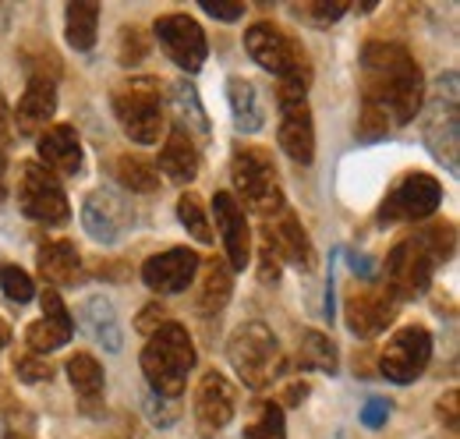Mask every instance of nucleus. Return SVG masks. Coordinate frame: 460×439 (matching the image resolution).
<instances>
[{"mask_svg": "<svg viewBox=\"0 0 460 439\" xmlns=\"http://www.w3.org/2000/svg\"><path fill=\"white\" fill-rule=\"evenodd\" d=\"M425 78L401 43H368L361 50V103L379 107L390 124H407L421 110Z\"/></svg>", "mask_w": 460, "mask_h": 439, "instance_id": "1", "label": "nucleus"}, {"mask_svg": "<svg viewBox=\"0 0 460 439\" xmlns=\"http://www.w3.org/2000/svg\"><path fill=\"white\" fill-rule=\"evenodd\" d=\"M457 248V230L454 223H432V227H421L418 234L403 237L401 245L386 255V283L383 291L394 298V301H411L418 298L429 280L436 273L439 263H447Z\"/></svg>", "mask_w": 460, "mask_h": 439, "instance_id": "2", "label": "nucleus"}, {"mask_svg": "<svg viewBox=\"0 0 460 439\" xmlns=\"http://www.w3.org/2000/svg\"><path fill=\"white\" fill-rule=\"evenodd\" d=\"M191 365H195V344L181 323H164L149 333V344L142 351V372L156 397L177 400L184 393Z\"/></svg>", "mask_w": 460, "mask_h": 439, "instance_id": "3", "label": "nucleus"}, {"mask_svg": "<svg viewBox=\"0 0 460 439\" xmlns=\"http://www.w3.org/2000/svg\"><path fill=\"white\" fill-rule=\"evenodd\" d=\"M244 50L252 54V60L266 71H273L280 78V85H294V89H305L312 85V64L301 50L297 40H290L288 32H280L277 25L270 22H259L244 32Z\"/></svg>", "mask_w": 460, "mask_h": 439, "instance_id": "4", "label": "nucleus"}, {"mask_svg": "<svg viewBox=\"0 0 460 439\" xmlns=\"http://www.w3.org/2000/svg\"><path fill=\"white\" fill-rule=\"evenodd\" d=\"M120 128L131 142H156L164 131V89L156 78H128L120 82L111 96Z\"/></svg>", "mask_w": 460, "mask_h": 439, "instance_id": "5", "label": "nucleus"}, {"mask_svg": "<svg viewBox=\"0 0 460 439\" xmlns=\"http://www.w3.org/2000/svg\"><path fill=\"white\" fill-rule=\"evenodd\" d=\"M230 365L252 390H266L280 372V340L266 323H244L227 344Z\"/></svg>", "mask_w": 460, "mask_h": 439, "instance_id": "6", "label": "nucleus"}, {"mask_svg": "<svg viewBox=\"0 0 460 439\" xmlns=\"http://www.w3.org/2000/svg\"><path fill=\"white\" fill-rule=\"evenodd\" d=\"M230 177L237 195L244 199V206L255 217H277L284 210V184L277 177L273 157L262 149H237L234 164H230Z\"/></svg>", "mask_w": 460, "mask_h": 439, "instance_id": "7", "label": "nucleus"}, {"mask_svg": "<svg viewBox=\"0 0 460 439\" xmlns=\"http://www.w3.org/2000/svg\"><path fill=\"white\" fill-rule=\"evenodd\" d=\"M18 206L29 220H40V223H67L71 217V206H67V195L60 188V181L40 164H22V177H18Z\"/></svg>", "mask_w": 460, "mask_h": 439, "instance_id": "8", "label": "nucleus"}, {"mask_svg": "<svg viewBox=\"0 0 460 439\" xmlns=\"http://www.w3.org/2000/svg\"><path fill=\"white\" fill-rule=\"evenodd\" d=\"M432 358V333L425 327H403L379 354V372L390 383H414Z\"/></svg>", "mask_w": 460, "mask_h": 439, "instance_id": "9", "label": "nucleus"}, {"mask_svg": "<svg viewBox=\"0 0 460 439\" xmlns=\"http://www.w3.org/2000/svg\"><path fill=\"white\" fill-rule=\"evenodd\" d=\"M443 202V184L429 174H407L403 181L394 184V192L386 195L379 220L386 223H414V220L432 217Z\"/></svg>", "mask_w": 460, "mask_h": 439, "instance_id": "10", "label": "nucleus"}, {"mask_svg": "<svg viewBox=\"0 0 460 439\" xmlns=\"http://www.w3.org/2000/svg\"><path fill=\"white\" fill-rule=\"evenodd\" d=\"M425 142L432 149L436 160L447 166H457V75L450 71L447 78H439V93L429 107V121H425Z\"/></svg>", "mask_w": 460, "mask_h": 439, "instance_id": "11", "label": "nucleus"}, {"mask_svg": "<svg viewBox=\"0 0 460 439\" xmlns=\"http://www.w3.org/2000/svg\"><path fill=\"white\" fill-rule=\"evenodd\" d=\"M280 100V146L294 164H312L315 157V128H312V110L305 100V89L280 85L277 89Z\"/></svg>", "mask_w": 460, "mask_h": 439, "instance_id": "12", "label": "nucleus"}, {"mask_svg": "<svg viewBox=\"0 0 460 439\" xmlns=\"http://www.w3.org/2000/svg\"><path fill=\"white\" fill-rule=\"evenodd\" d=\"M153 29H156L160 47L167 50V57L181 71H188V75L202 71V64H206V32H202V25L195 18L173 11V14L156 18Z\"/></svg>", "mask_w": 460, "mask_h": 439, "instance_id": "13", "label": "nucleus"}, {"mask_svg": "<svg viewBox=\"0 0 460 439\" xmlns=\"http://www.w3.org/2000/svg\"><path fill=\"white\" fill-rule=\"evenodd\" d=\"M191 415L199 426V436L213 439L224 433L234 418V386L220 372H206L195 386V400H191Z\"/></svg>", "mask_w": 460, "mask_h": 439, "instance_id": "14", "label": "nucleus"}, {"mask_svg": "<svg viewBox=\"0 0 460 439\" xmlns=\"http://www.w3.org/2000/svg\"><path fill=\"white\" fill-rule=\"evenodd\" d=\"M344 312H347V329L354 336L368 340V336H379L383 329L394 323L397 305H394V298L383 287H354L347 294Z\"/></svg>", "mask_w": 460, "mask_h": 439, "instance_id": "15", "label": "nucleus"}, {"mask_svg": "<svg viewBox=\"0 0 460 439\" xmlns=\"http://www.w3.org/2000/svg\"><path fill=\"white\" fill-rule=\"evenodd\" d=\"M199 273V255L191 248H171L164 255H153L142 266V280L156 294H181Z\"/></svg>", "mask_w": 460, "mask_h": 439, "instance_id": "16", "label": "nucleus"}, {"mask_svg": "<svg viewBox=\"0 0 460 439\" xmlns=\"http://www.w3.org/2000/svg\"><path fill=\"white\" fill-rule=\"evenodd\" d=\"M262 245H266L277 259H284V263L297 266V270H312V266H315V248H312V241H308V234H305V227H301V220L294 217V213H284L277 223H270Z\"/></svg>", "mask_w": 460, "mask_h": 439, "instance_id": "17", "label": "nucleus"}, {"mask_svg": "<svg viewBox=\"0 0 460 439\" xmlns=\"http://www.w3.org/2000/svg\"><path fill=\"white\" fill-rule=\"evenodd\" d=\"M36 149H40V160H43L40 166H47L54 177H78L82 174V142H78L71 124L47 128L40 135Z\"/></svg>", "mask_w": 460, "mask_h": 439, "instance_id": "18", "label": "nucleus"}, {"mask_svg": "<svg viewBox=\"0 0 460 439\" xmlns=\"http://www.w3.org/2000/svg\"><path fill=\"white\" fill-rule=\"evenodd\" d=\"M213 217H217V227L224 234V245H227V259L234 270H244L252 263V234H248V223H244V213L237 206V199L227 195V192H217L213 199Z\"/></svg>", "mask_w": 460, "mask_h": 439, "instance_id": "19", "label": "nucleus"}, {"mask_svg": "<svg viewBox=\"0 0 460 439\" xmlns=\"http://www.w3.org/2000/svg\"><path fill=\"white\" fill-rule=\"evenodd\" d=\"M54 113H58V85L47 82V78H29V89L18 100V110L11 117L18 121L22 135H36L40 139L47 131V124L54 121Z\"/></svg>", "mask_w": 460, "mask_h": 439, "instance_id": "20", "label": "nucleus"}, {"mask_svg": "<svg viewBox=\"0 0 460 439\" xmlns=\"http://www.w3.org/2000/svg\"><path fill=\"white\" fill-rule=\"evenodd\" d=\"M128 217L131 213L124 210V202L114 199L111 192H93L85 199V206H82V223L89 230V237L100 241V245H114L117 237L124 234V227H128Z\"/></svg>", "mask_w": 460, "mask_h": 439, "instance_id": "21", "label": "nucleus"}, {"mask_svg": "<svg viewBox=\"0 0 460 439\" xmlns=\"http://www.w3.org/2000/svg\"><path fill=\"white\" fill-rule=\"evenodd\" d=\"M171 107H173V117H177V131L188 135L195 146H206L209 142V117L202 110V100H199L195 85L171 82Z\"/></svg>", "mask_w": 460, "mask_h": 439, "instance_id": "22", "label": "nucleus"}, {"mask_svg": "<svg viewBox=\"0 0 460 439\" xmlns=\"http://www.w3.org/2000/svg\"><path fill=\"white\" fill-rule=\"evenodd\" d=\"M78 323H82V329H85L93 340L107 344L111 351H120V323H117L114 305H111L103 294L82 298V305H78Z\"/></svg>", "mask_w": 460, "mask_h": 439, "instance_id": "23", "label": "nucleus"}, {"mask_svg": "<svg viewBox=\"0 0 460 439\" xmlns=\"http://www.w3.org/2000/svg\"><path fill=\"white\" fill-rule=\"evenodd\" d=\"M156 166H160L171 181H177V184L195 181V174H199V149H195V142L173 128L171 139H167L164 149H160V164Z\"/></svg>", "mask_w": 460, "mask_h": 439, "instance_id": "24", "label": "nucleus"}, {"mask_svg": "<svg viewBox=\"0 0 460 439\" xmlns=\"http://www.w3.org/2000/svg\"><path fill=\"white\" fill-rule=\"evenodd\" d=\"M82 270V255L71 241H47L40 248V273L47 276L50 283H75V276Z\"/></svg>", "mask_w": 460, "mask_h": 439, "instance_id": "25", "label": "nucleus"}, {"mask_svg": "<svg viewBox=\"0 0 460 439\" xmlns=\"http://www.w3.org/2000/svg\"><path fill=\"white\" fill-rule=\"evenodd\" d=\"M227 100H230V110H234V124H237V131H259L262 128V103H259V93H255V85L248 82V78H230L227 82Z\"/></svg>", "mask_w": 460, "mask_h": 439, "instance_id": "26", "label": "nucleus"}, {"mask_svg": "<svg viewBox=\"0 0 460 439\" xmlns=\"http://www.w3.org/2000/svg\"><path fill=\"white\" fill-rule=\"evenodd\" d=\"M230 270L220 259H209L202 266V283H199V309L206 316H220L230 301Z\"/></svg>", "mask_w": 460, "mask_h": 439, "instance_id": "27", "label": "nucleus"}, {"mask_svg": "<svg viewBox=\"0 0 460 439\" xmlns=\"http://www.w3.org/2000/svg\"><path fill=\"white\" fill-rule=\"evenodd\" d=\"M67 380H71V386L78 390L82 408L93 411L96 400L103 397V369H100V362H96L93 354H85V351L75 354V358L67 362Z\"/></svg>", "mask_w": 460, "mask_h": 439, "instance_id": "28", "label": "nucleus"}, {"mask_svg": "<svg viewBox=\"0 0 460 439\" xmlns=\"http://www.w3.org/2000/svg\"><path fill=\"white\" fill-rule=\"evenodd\" d=\"M114 177L128 192H138V195H149V192L160 188V170H156V164H149L138 153H120L114 160Z\"/></svg>", "mask_w": 460, "mask_h": 439, "instance_id": "29", "label": "nucleus"}, {"mask_svg": "<svg viewBox=\"0 0 460 439\" xmlns=\"http://www.w3.org/2000/svg\"><path fill=\"white\" fill-rule=\"evenodd\" d=\"M96 22H100V4L71 0L67 4V43L82 54L93 50L96 47Z\"/></svg>", "mask_w": 460, "mask_h": 439, "instance_id": "30", "label": "nucleus"}, {"mask_svg": "<svg viewBox=\"0 0 460 439\" xmlns=\"http://www.w3.org/2000/svg\"><path fill=\"white\" fill-rule=\"evenodd\" d=\"M301 365H308V369H319V372H337V362H341V354H337V344L326 336V333H319V329H305V336H301Z\"/></svg>", "mask_w": 460, "mask_h": 439, "instance_id": "31", "label": "nucleus"}, {"mask_svg": "<svg viewBox=\"0 0 460 439\" xmlns=\"http://www.w3.org/2000/svg\"><path fill=\"white\" fill-rule=\"evenodd\" d=\"M71 329H75V319H40V323H32V327L25 329V340H29V351L32 354H50V351H58L64 347L67 340H71Z\"/></svg>", "mask_w": 460, "mask_h": 439, "instance_id": "32", "label": "nucleus"}, {"mask_svg": "<svg viewBox=\"0 0 460 439\" xmlns=\"http://www.w3.org/2000/svg\"><path fill=\"white\" fill-rule=\"evenodd\" d=\"M177 217L181 223L191 230V237L195 241H202V245H209L213 241V230H209V217H206V210H202V202H199V195H181L177 199Z\"/></svg>", "mask_w": 460, "mask_h": 439, "instance_id": "33", "label": "nucleus"}, {"mask_svg": "<svg viewBox=\"0 0 460 439\" xmlns=\"http://www.w3.org/2000/svg\"><path fill=\"white\" fill-rule=\"evenodd\" d=\"M244 439H288L284 429V408L280 404H262L255 422L244 429Z\"/></svg>", "mask_w": 460, "mask_h": 439, "instance_id": "34", "label": "nucleus"}, {"mask_svg": "<svg viewBox=\"0 0 460 439\" xmlns=\"http://www.w3.org/2000/svg\"><path fill=\"white\" fill-rule=\"evenodd\" d=\"M0 287H4V294H7L11 301H18V305H25V301L36 294L32 276L25 273L22 266H14V263H4V266H0Z\"/></svg>", "mask_w": 460, "mask_h": 439, "instance_id": "35", "label": "nucleus"}, {"mask_svg": "<svg viewBox=\"0 0 460 439\" xmlns=\"http://www.w3.org/2000/svg\"><path fill=\"white\" fill-rule=\"evenodd\" d=\"M11 369H14V376H18L22 383H47V380L54 376L50 362H47L43 354H32V351H25V354H14Z\"/></svg>", "mask_w": 460, "mask_h": 439, "instance_id": "36", "label": "nucleus"}, {"mask_svg": "<svg viewBox=\"0 0 460 439\" xmlns=\"http://www.w3.org/2000/svg\"><path fill=\"white\" fill-rule=\"evenodd\" d=\"M390 128H394V124H390V117H386L383 110L372 107V103H361V113H358V124H354L358 139H365V142H376V139H383V135H386Z\"/></svg>", "mask_w": 460, "mask_h": 439, "instance_id": "37", "label": "nucleus"}, {"mask_svg": "<svg viewBox=\"0 0 460 439\" xmlns=\"http://www.w3.org/2000/svg\"><path fill=\"white\" fill-rule=\"evenodd\" d=\"M146 50H149V43H146L142 29L138 25H124L120 29V40H117V60L120 64H138L146 57Z\"/></svg>", "mask_w": 460, "mask_h": 439, "instance_id": "38", "label": "nucleus"}, {"mask_svg": "<svg viewBox=\"0 0 460 439\" xmlns=\"http://www.w3.org/2000/svg\"><path fill=\"white\" fill-rule=\"evenodd\" d=\"M294 14H301V18H308V22H315V25H330V22H337L341 14H347V4H330V0H319V4H297L294 7Z\"/></svg>", "mask_w": 460, "mask_h": 439, "instance_id": "39", "label": "nucleus"}, {"mask_svg": "<svg viewBox=\"0 0 460 439\" xmlns=\"http://www.w3.org/2000/svg\"><path fill=\"white\" fill-rule=\"evenodd\" d=\"M386 418H390V400L386 397H368L365 408H361V426L379 429V426H386Z\"/></svg>", "mask_w": 460, "mask_h": 439, "instance_id": "40", "label": "nucleus"}, {"mask_svg": "<svg viewBox=\"0 0 460 439\" xmlns=\"http://www.w3.org/2000/svg\"><path fill=\"white\" fill-rule=\"evenodd\" d=\"M149 415H153V422L160 429H167V426H173V418H177V408H173V400H167V397H149Z\"/></svg>", "mask_w": 460, "mask_h": 439, "instance_id": "41", "label": "nucleus"}, {"mask_svg": "<svg viewBox=\"0 0 460 439\" xmlns=\"http://www.w3.org/2000/svg\"><path fill=\"white\" fill-rule=\"evenodd\" d=\"M40 301H43V316H47V319H71V312H67V305L60 301L58 287H47Z\"/></svg>", "mask_w": 460, "mask_h": 439, "instance_id": "42", "label": "nucleus"}, {"mask_svg": "<svg viewBox=\"0 0 460 439\" xmlns=\"http://www.w3.org/2000/svg\"><path fill=\"white\" fill-rule=\"evenodd\" d=\"M202 11L213 14V18H224V22H237L244 14V4H213V0H202Z\"/></svg>", "mask_w": 460, "mask_h": 439, "instance_id": "43", "label": "nucleus"}, {"mask_svg": "<svg viewBox=\"0 0 460 439\" xmlns=\"http://www.w3.org/2000/svg\"><path fill=\"white\" fill-rule=\"evenodd\" d=\"M259 255H262V270H259L262 283H277V280H280V259H277L266 245H262V252H259Z\"/></svg>", "mask_w": 460, "mask_h": 439, "instance_id": "44", "label": "nucleus"}, {"mask_svg": "<svg viewBox=\"0 0 460 439\" xmlns=\"http://www.w3.org/2000/svg\"><path fill=\"white\" fill-rule=\"evenodd\" d=\"M164 312H167L164 305H146V316L138 319V329L142 333H153L156 327H164Z\"/></svg>", "mask_w": 460, "mask_h": 439, "instance_id": "45", "label": "nucleus"}, {"mask_svg": "<svg viewBox=\"0 0 460 439\" xmlns=\"http://www.w3.org/2000/svg\"><path fill=\"white\" fill-rule=\"evenodd\" d=\"M439 418H443L450 429H457V393H447V397L439 400Z\"/></svg>", "mask_w": 460, "mask_h": 439, "instance_id": "46", "label": "nucleus"}, {"mask_svg": "<svg viewBox=\"0 0 460 439\" xmlns=\"http://www.w3.org/2000/svg\"><path fill=\"white\" fill-rule=\"evenodd\" d=\"M11 142V110L4 103V96H0V149Z\"/></svg>", "mask_w": 460, "mask_h": 439, "instance_id": "47", "label": "nucleus"}, {"mask_svg": "<svg viewBox=\"0 0 460 439\" xmlns=\"http://www.w3.org/2000/svg\"><path fill=\"white\" fill-rule=\"evenodd\" d=\"M305 393H308V386L305 383H290L288 390H284V400H288V404H301Z\"/></svg>", "mask_w": 460, "mask_h": 439, "instance_id": "48", "label": "nucleus"}, {"mask_svg": "<svg viewBox=\"0 0 460 439\" xmlns=\"http://www.w3.org/2000/svg\"><path fill=\"white\" fill-rule=\"evenodd\" d=\"M0 195H7V157L0 149Z\"/></svg>", "mask_w": 460, "mask_h": 439, "instance_id": "49", "label": "nucleus"}, {"mask_svg": "<svg viewBox=\"0 0 460 439\" xmlns=\"http://www.w3.org/2000/svg\"><path fill=\"white\" fill-rule=\"evenodd\" d=\"M7 340H11V329H7V323L0 319V351H4V344H7Z\"/></svg>", "mask_w": 460, "mask_h": 439, "instance_id": "50", "label": "nucleus"}, {"mask_svg": "<svg viewBox=\"0 0 460 439\" xmlns=\"http://www.w3.org/2000/svg\"><path fill=\"white\" fill-rule=\"evenodd\" d=\"M7 439H29V436H7Z\"/></svg>", "mask_w": 460, "mask_h": 439, "instance_id": "51", "label": "nucleus"}]
</instances>
